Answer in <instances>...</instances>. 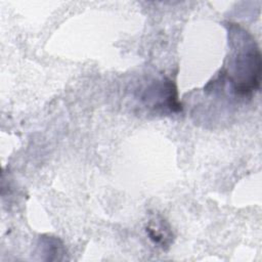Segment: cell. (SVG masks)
Returning <instances> with one entry per match:
<instances>
[{
  "label": "cell",
  "instance_id": "2",
  "mask_svg": "<svg viewBox=\"0 0 262 262\" xmlns=\"http://www.w3.org/2000/svg\"><path fill=\"white\" fill-rule=\"evenodd\" d=\"M142 100L145 105L155 110H168L173 113L181 111V103L178 101L177 90L173 83L168 78L154 82L149 85L142 95Z\"/></svg>",
  "mask_w": 262,
  "mask_h": 262
},
{
  "label": "cell",
  "instance_id": "4",
  "mask_svg": "<svg viewBox=\"0 0 262 262\" xmlns=\"http://www.w3.org/2000/svg\"><path fill=\"white\" fill-rule=\"evenodd\" d=\"M39 246L42 253L48 256V260H60L61 256L64 254V248L62 243L53 236H42L40 238Z\"/></svg>",
  "mask_w": 262,
  "mask_h": 262
},
{
  "label": "cell",
  "instance_id": "1",
  "mask_svg": "<svg viewBox=\"0 0 262 262\" xmlns=\"http://www.w3.org/2000/svg\"><path fill=\"white\" fill-rule=\"evenodd\" d=\"M230 53L221 79H227L239 96L251 95L261 81V53L252 35L236 24H228Z\"/></svg>",
  "mask_w": 262,
  "mask_h": 262
},
{
  "label": "cell",
  "instance_id": "3",
  "mask_svg": "<svg viewBox=\"0 0 262 262\" xmlns=\"http://www.w3.org/2000/svg\"><path fill=\"white\" fill-rule=\"evenodd\" d=\"M146 233L150 241L159 247L166 249L170 247L173 239V233L168 222L158 216L150 219L146 226Z\"/></svg>",
  "mask_w": 262,
  "mask_h": 262
}]
</instances>
